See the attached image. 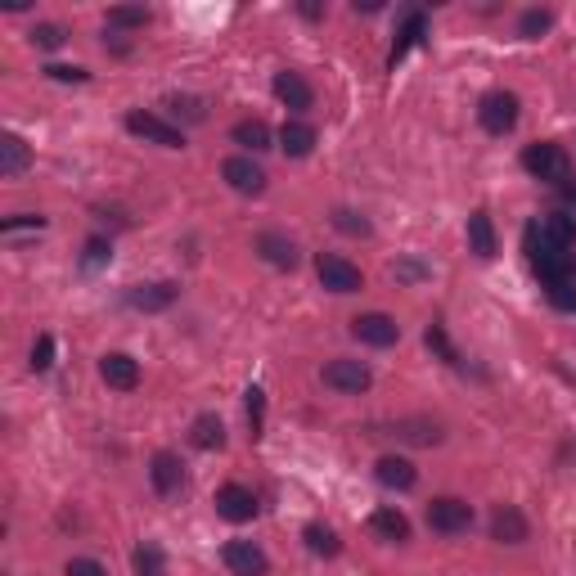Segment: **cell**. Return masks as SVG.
Returning <instances> with one entry per match:
<instances>
[{
	"instance_id": "9a60e30c",
	"label": "cell",
	"mask_w": 576,
	"mask_h": 576,
	"mask_svg": "<svg viewBox=\"0 0 576 576\" xmlns=\"http://www.w3.org/2000/svg\"><path fill=\"white\" fill-rule=\"evenodd\" d=\"M423 32H428V14H423V9H410V14H405V23L396 27L392 50H387V68H396V63H401L405 54L423 41Z\"/></svg>"
},
{
	"instance_id": "8fae6325",
	"label": "cell",
	"mask_w": 576,
	"mask_h": 576,
	"mask_svg": "<svg viewBox=\"0 0 576 576\" xmlns=\"http://www.w3.org/2000/svg\"><path fill=\"white\" fill-rule=\"evenodd\" d=\"M216 513H221L225 522H252L257 518V495L243 482H225L221 491H216Z\"/></svg>"
},
{
	"instance_id": "3957f363",
	"label": "cell",
	"mask_w": 576,
	"mask_h": 576,
	"mask_svg": "<svg viewBox=\"0 0 576 576\" xmlns=\"http://www.w3.org/2000/svg\"><path fill=\"white\" fill-rule=\"evenodd\" d=\"M477 122H482L486 135H509L513 126H518V95H513V90H491V95H482Z\"/></svg>"
},
{
	"instance_id": "2e32d148",
	"label": "cell",
	"mask_w": 576,
	"mask_h": 576,
	"mask_svg": "<svg viewBox=\"0 0 576 576\" xmlns=\"http://www.w3.org/2000/svg\"><path fill=\"white\" fill-rule=\"evenodd\" d=\"M374 477L387 486V491H410V486L419 482V468H414L405 455H383L374 464Z\"/></svg>"
},
{
	"instance_id": "4316f807",
	"label": "cell",
	"mask_w": 576,
	"mask_h": 576,
	"mask_svg": "<svg viewBox=\"0 0 576 576\" xmlns=\"http://www.w3.org/2000/svg\"><path fill=\"white\" fill-rule=\"evenodd\" d=\"M369 527H374V536H383V540H410V522H405V513L401 509H374V518H369Z\"/></svg>"
},
{
	"instance_id": "603a6c76",
	"label": "cell",
	"mask_w": 576,
	"mask_h": 576,
	"mask_svg": "<svg viewBox=\"0 0 576 576\" xmlns=\"http://www.w3.org/2000/svg\"><path fill=\"white\" fill-rule=\"evenodd\" d=\"M468 248H473V257H482V261L495 257V225H491V216H486L482 207L468 216Z\"/></svg>"
},
{
	"instance_id": "d4e9b609",
	"label": "cell",
	"mask_w": 576,
	"mask_h": 576,
	"mask_svg": "<svg viewBox=\"0 0 576 576\" xmlns=\"http://www.w3.org/2000/svg\"><path fill=\"white\" fill-rule=\"evenodd\" d=\"M189 441H194L198 450H221L225 446V423L216 419V414H198V419L189 423Z\"/></svg>"
},
{
	"instance_id": "4dcf8cb0",
	"label": "cell",
	"mask_w": 576,
	"mask_h": 576,
	"mask_svg": "<svg viewBox=\"0 0 576 576\" xmlns=\"http://www.w3.org/2000/svg\"><path fill=\"white\" fill-rule=\"evenodd\" d=\"M549 27H554V14H549V9H527V14L518 18V32L527 36V41H540Z\"/></svg>"
},
{
	"instance_id": "83f0119b",
	"label": "cell",
	"mask_w": 576,
	"mask_h": 576,
	"mask_svg": "<svg viewBox=\"0 0 576 576\" xmlns=\"http://www.w3.org/2000/svg\"><path fill=\"white\" fill-rule=\"evenodd\" d=\"M131 563H135V576H167V558H162V549L153 545V540L135 545Z\"/></svg>"
},
{
	"instance_id": "ab89813d",
	"label": "cell",
	"mask_w": 576,
	"mask_h": 576,
	"mask_svg": "<svg viewBox=\"0 0 576 576\" xmlns=\"http://www.w3.org/2000/svg\"><path fill=\"white\" fill-rule=\"evenodd\" d=\"M63 576H108V572H104V563H95V558H68Z\"/></svg>"
},
{
	"instance_id": "d6a6232c",
	"label": "cell",
	"mask_w": 576,
	"mask_h": 576,
	"mask_svg": "<svg viewBox=\"0 0 576 576\" xmlns=\"http://www.w3.org/2000/svg\"><path fill=\"white\" fill-rule=\"evenodd\" d=\"M401 437L405 441H419V446H437L441 428H437V423H428V419H410V423H401Z\"/></svg>"
},
{
	"instance_id": "7a4b0ae2",
	"label": "cell",
	"mask_w": 576,
	"mask_h": 576,
	"mask_svg": "<svg viewBox=\"0 0 576 576\" xmlns=\"http://www.w3.org/2000/svg\"><path fill=\"white\" fill-rule=\"evenodd\" d=\"M522 171H527L531 180H545V185L563 189L567 180H572V158H567L563 144L540 140V144H527V149H522Z\"/></svg>"
},
{
	"instance_id": "484cf974",
	"label": "cell",
	"mask_w": 576,
	"mask_h": 576,
	"mask_svg": "<svg viewBox=\"0 0 576 576\" xmlns=\"http://www.w3.org/2000/svg\"><path fill=\"white\" fill-rule=\"evenodd\" d=\"M302 540H306V549H311V554H320V558H338V554H342L338 531L324 527V522H306V527H302Z\"/></svg>"
},
{
	"instance_id": "ffe728a7",
	"label": "cell",
	"mask_w": 576,
	"mask_h": 576,
	"mask_svg": "<svg viewBox=\"0 0 576 576\" xmlns=\"http://www.w3.org/2000/svg\"><path fill=\"white\" fill-rule=\"evenodd\" d=\"M536 279L545 288H554V284H576V252H554V257H545V261H536Z\"/></svg>"
},
{
	"instance_id": "74e56055",
	"label": "cell",
	"mask_w": 576,
	"mask_h": 576,
	"mask_svg": "<svg viewBox=\"0 0 576 576\" xmlns=\"http://www.w3.org/2000/svg\"><path fill=\"white\" fill-rule=\"evenodd\" d=\"M333 225H338L342 234H369V221L360 212H351V207H338V212H333Z\"/></svg>"
},
{
	"instance_id": "5bb4252c",
	"label": "cell",
	"mask_w": 576,
	"mask_h": 576,
	"mask_svg": "<svg viewBox=\"0 0 576 576\" xmlns=\"http://www.w3.org/2000/svg\"><path fill=\"white\" fill-rule=\"evenodd\" d=\"M149 482L158 495H176L180 486H185V464H180L176 450H158V455L149 459Z\"/></svg>"
},
{
	"instance_id": "d6986e66",
	"label": "cell",
	"mask_w": 576,
	"mask_h": 576,
	"mask_svg": "<svg viewBox=\"0 0 576 576\" xmlns=\"http://www.w3.org/2000/svg\"><path fill=\"white\" fill-rule=\"evenodd\" d=\"M176 302V284H135L131 293H126V306H135V311H167V306Z\"/></svg>"
},
{
	"instance_id": "277c9868",
	"label": "cell",
	"mask_w": 576,
	"mask_h": 576,
	"mask_svg": "<svg viewBox=\"0 0 576 576\" xmlns=\"http://www.w3.org/2000/svg\"><path fill=\"white\" fill-rule=\"evenodd\" d=\"M126 131L149 140V144H162V149H185V131L171 126L167 117H158V113H144V108H131V113H126Z\"/></svg>"
},
{
	"instance_id": "6da1fadb",
	"label": "cell",
	"mask_w": 576,
	"mask_h": 576,
	"mask_svg": "<svg viewBox=\"0 0 576 576\" xmlns=\"http://www.w3.org/2000/svg\"><path fill=\"white\" fill-rule=\"evenodd\" d=\"M572 248H576V216H567V212L536 216V221L522 230V252H527L531 266L554 257V252H572Z\"/></svg>"
},
{
	"instance_id": "30bf717a",
	"label": "cell",
	"mask_w": 576,
	"mask_h": 576,
	"mask_svg": "<svg viewBox=\"0 0 576 576\" xmlns=\"http://www.w3.org/2000/svg\"><path fill=\"white\" fill-rule=\"evenodd\" d=\"M351 338L365 342V347H392V342L401 338V329H396L392 315L369 311V315H356V320H351Z\"/></svg>"
},
{
	"instance_id": "b9f144b4",
	"label": "cell",
	"mask_w": 576,
	"mask_h": 576,
	"mask_svg": "<svg viewBox=\"0 0 576 576\" xmlns=\"http://www.w3.org/2000/svg\"><path fill=\"white\" fill-rule=\"evenodd\" d=\"M563 194H567V203H576V185H563Z\"/></svg>"
},
{
	"instance_id": "5b68a950",
	"label": "cell",
	"mask_w": 576,
	"mask_h": 576,
	"mask_svg": "<svg viewBox=\"0 0 576 576\" xmlns=\"http://www.w3.org/2000/svg\"><path fill=\"white\" fill-rule=\"evenodd\" d=\"M428 527L441 531V536H464L473 527V504L459 500V495H437L428 504Z\"/></svg>"
},
{
	"instance_id": "60d3db41",
	"label": "cell",
	"mask_w": 576,
	"mask_h": 576,
	"mask_svg": "<svg viewBox=\"0 0 576 576\" xmlns=\"http://www.w3.org/2000/svg\"><path fill=\"white\" fill-rule=\"evenodd\" d=\"M45 77H54V81H90V72L86 68H68V63H50V68H45Z\"/></svg>"
},
{
	"instance_id": "f35d334b",
	"label": "cell",
	"mask_w": 576,
	"mask_h": 576,
	"mask_svg": "<svg viewBox=\"0 0 576 576\" xmlns=\"http://www.w3.org/2000/svg\"><path fill=\"white\" fill-rule=\"evenodd\" d=\"M23 230H45V216L23 212V216H9V221L0 225V234H5V239H14V234H23Z\"/></svg>"
},
{
	"instance_id": "7402d4cb",
	"label": "cell",
	"mask_w": 576,
	"mask_h": 576,
	"mask_svg": "<svg viewBox=\"0 0 576 576\" xmlns=\"http://www.w3.org/2000/svg\"><path fill=\"white\" fill-rule=\"evenodd\" d=\"M315 140H320V135H315L311 122H284L279 126V149H284L288 158H306V153L315 149Z\"/></svg>"
},
{
	"instance_id": "f1b7e54d",
	"label": "cell",
	"mask_w": 576,
	"mask_h": 576,
	"mask_svg": "<svg viewBox=\"0 0 576 576\" xmlns=\"http://www.w3.org/2000/svg\"><path fill=\"white\" fill-rule=\"evenodd\" d=\"M243 410H248V428H252V441L266 432V392L261 387H248L243 392Z\"/></svg>"
},
{
	"instance_id": "e0dca14e",
	"label": "cell",
	"mask_w": 576,
	"mask_h": 576,
	"mask_svg": "<svg viewBox=\"0 0 576 576\" xmlns=\"http://www.w3.org/2000/svg\"><path fill=\"white\" fill-rule=\"evenodd\" d=\"M527 518H522L518 504H500V509L491 513V536L500 540V545H522L527 540Z\"/></svg>"
},
{
	"instance_id": "44dd1931",
	"label": "cell",
	"mask_w": 576,
	"mask_h": 576,
	"mask_svg": "<svg viewBox=\"0 0 576 576\" xmlns=\"http://www.w3.org/2000/svg\"><path fill=\"white\" fill-rule=\"evenodd\" d=\"M27 167H32V149H27V140H23V135H14V131H9L5 140H0V176H5V180H14V176H23Z\"/></svg>"
},
{
	"instance_id": "cb8c5ba5",
	"label": "cell",
	"mask_w": 576,
	"mask_h": 576,
	"mask_svg": "<svg viewBox=\"0 0 576 576\" xmlns=\"http://www.w3.org/2000/svg\"><path fill=\"white\" fill-rule=\"evenodd\" d=\"M230 135H234V144H243L248 153L270 149V140H275V135H270V126L261 122V117H243V122H234Z\"/></svg>"
},
{
	"instance_id": "9c48e42d",
	"label": "cell",
	"mask_w": 576,
	"mask_h": 576,
	"mask_svg": "<svg viewBox=\"0 0 576 576\" xmlns=\"http://www.w3.org/2000/svg\"><path fill=\"white\" fill-rule=\"evenodd\" d=\"M99 378L113 392H135L140 387V360L126 356V351H108V356H99Z\"/></svg>"
},
{
	"instance_id": "f546056e",
	"label": "cell",
	"mask_w": 576,
	"mask_h": 576,
	"mask_svg": "<svg viewBox=\"0 0 576 576\" xmlns=\"http://www.w3.org/2000/svg\"><path fill=\"white\" fill-rule=\"evenodd\" d=\"M423 338H428V347L437 351L441 360H446V365H455V369H464V360H459V351L450 347V338H446V324H428V333H423Z\"/></svg>"
},
{
	"instance_id": "1f68e13d",
	"label": "cell",
	"mask_w": 576,
	"mask_h": 576,
	"mask_svg": "<svg viewBox=\"0 0 576 576\" xmlns=\"http://www.w3.org/2000/svg\"><path fill=\"white\" fill-rule=\"evenodd\" d=\"M108 257H113V243H108L104 234H90L86 248H81V266H86V270H99Z\"/></svg>"
},
{
	"instance_id": "ba28073f",
	"label": "cell",
	"mask_w": 576,
	"mask_h": 576,
	"mask_svg": "<svg viewBox=\"0 0 576 576\" xmlns=\"http://www.w3.org/2000/svg\"><path fill=\"white\" fill-rule=\"evenodd\" d=\"M221 176L225 185L234 189V194H266V171H261V162H252V153H234V158L221 162Z\"/></svg>"
},
{
	"instance_id": "8d00e7d4",
	"label": "cell",
	"mask_w": 576,
	"mask_h": 576,
	"mask_svg": "<svg viewBox=\"0 0 576 576\" xmlns=\"http://www.w3.org/2000/svg\"><path fill=\"white\" fill-rule=\"evenodd\" d=\"M545 297H549V306H554V311L576 315V284H554V288H545Z\"/></svg>"
},
{
	"instance_id": "d590c367",
	"label": "cell",
	"mask_w": 576,
	"mask_h": 576,
	"mask_svg": "<svg viewBox=\"0 0 576 576\" xmlns=\"http://www.w3.org/2000/svg\"><path fill=\"white\" fill-rule=\"evenodd\" d=\"M50 365H54V333H36V342H32V369H36V374H45Z\"/></svg>"
},
{
	"instance_id": "4fadbf2b",
	"label": "cell",
	"mask_w": 576,
	"mask_h": 576,
	"mask_svg": "<svg viewBox=\"0 0 576 576\" xmlns=\"http://www.w3.org/2000/svg\"><path fill=\"white\" fill-rule=\"evenodd\" d=\"M270 90H275V99L284 108H293V113H306V108L315 104V90H311V81L302 77V72H275V81H270Z\"/></svg>"
},
{
	"instance_id": "8992f818",
	"label": "cell",
	"mask_w": 576,
	"mask_h": 576,
	"mask_svg": "<svg viewBox=\"0 0 576 576\" xmlns=\"http://www.w3.org/2000/svg\"><path fill=\"white\" fill-rule=\"evenodd\" d=\"M320 378H324V387H333V392H347V396L369 392V383H374V374H369L365 360H347V356L329 360V365L320 369Z\"/></svg>"
},
{
	"instance_id": "ac0fdd59",
	"label": "cell",
	"mask_w": 576,
	"mask_h": 576,
	"mask_svg": "<svg viewBox=\"0 0 576 576\" xmlns=\"http://www.w3.org/2000/svg\"><path fill=\"white\" fill-rule=\"evenodd\" d=\"M257 252H261V261H270L275 270H293L297 266V243L288 239V234H279V230L257 234Z\"/></svg>"
},
{
	"instance_id": "836d02e7",
	"label": "cell",
	"mask_w": 576,
	"mask_h": 576,
	"mask_svg": "<svg viewBox=\"0 0 576 576\" xmlns=\"http://www.w3.org/2000/svg\"><path fill=\"white\" fill-rule=\"evenodd\" d=\"M149 23V9L144 5H113L108 9V27H144Z\"/></svg>"
},
{
	"instance_id": "52a82bcc",
	"label": "cell",
	"mask_w": 576,
	"mask_h": 576,
	"mask_svg": "<svg viewBox=\"0 0 576 576\" xmlns=\"http://www.w3.org/2000/svg\"><path fill=\"white\" fill-rule=\"evenodd\" d=\"M315 275H320V284L329 288V293H356V288H365L360 266H351L338 252H320V257H315Z\"/></svg>"
},
{
	"instance_id": "7c38bea8",
	"label": "cell",
	"mask_w": 576,
	"mask_h": 576,
	"mask_svg": "<svg viewBox=\"0 0 576 576\" xmlns=\"http://www.w3.org/2000/svg\"><path fill=\"white\" fill-rule=\"evenodd\" d=\"M221 558L234 576H266V567H270L266 549L252 545V540H230V545L221 549Z\"/></svg>"
},
{
	"instance_id": "e575fe53",
	"label": "cell",
	"mask_w": 576,
	"mask_h": 576,
	"mask_svg": "<svg viewBox=\"0 0 576 576\" xmlns=\"http://www.w3.org/2000/svg\"><path fill=\"white\" fill-rule=\"evenodd\" d=\"M63 41H68V32H63L59 23H36L32 27V45H41V50H59Z\"/></svg>"
}]
</instances>
